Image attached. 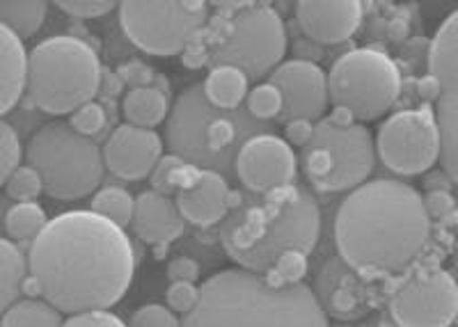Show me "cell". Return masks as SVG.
<instances>
[{"mask_svg":"<svg viewBox=\"0 0 458 327\" xmlns=\"http://www.w3.org/2000/svg\"><path fill=\"white\" fill-rule=\"evenodd\" d=\"M136 252L124 229L92 211L48 220L28 249V277L57 312L110 309L129 291Z\"/></svg>","mask_w":458,"mask_h":327,"instance_id":"1","label":"cell"},{"mask_svg":"<svg viewBox=\"0 0 458 327\" xmlns=\"http://www.w3.org/2000/svg\"><path fill=\"white\" fill-rule=\"evenodd\" d=\"M431 218L422 195L399 179H374L339 204L335 240L339 259L360 272L396 275L422 255Z\"/></svg>","mask_w":458,"mask_h":327,"instance_id":"2","label":"cell"},{"mask_svg":"<svg viewBox=\"0 0 458 327\" xmlns=\"http://www.w3.org/2000/svg\"><path fill=\"white\" fill-rule=\"evenodd\" d=\"M255 195V192H252ZM321 234V211L308 188L284 186L245 197L220 220V243L239 268L266 275L289 252L310 255Z\"/></svg>","mask_w":458,"mask_h":327,"instance_id":"3","label":"cell"},{"mask_svg":"<svg viewBox=\"0 0 458 327\" xmlns=\"http://www.w3.org/2000/svg\"><path fill=\"white\" fill-rule=\"evenodd\" d=\"M182 327H328L310 286L276 284L259 272L232 268L199 286L198 305Z\"/></svg>","mask_w":458,"mask_h":327,"instance_id":"4","label":"cell"},{"mask_svg":"<svg viewBox=\"0 0 458 327\" xmlns=\"http://www.w3.org/2000/svg\"><path fill=\"white\" fill-rule=\"evenodd\" d=\"M268 133V124L257 122L245 108L223 110L208 104L202 83L188 85L167 114L165 145L198 170L234 179V161L250 138Z\"/></svg>","mask_w":458,"mask_h":327,"instance_id":"5","label":"cell"},{"mask_svg":"<svg viewBox=\"0 0 458 327\" xmlns=\"http://www.w3.org/2000/svg\"><path fill=\"white\" fill-rule=\"evenodd\" d=\"M99 53L81 37L55 35L28 53L26 96L47 114H72L99 96Z\"/></svg>","mask_w":458,"mask_h":327,"instance_id":"6","label":"cell"},{"mask_svg":"<svg viewBox=\"0 0 458 327\" xmlns=\"http://www.w3.org/2000/svg\"><path fill=\"white\" fill-rule=\"evenodd\" d=\"M26 161L42 177L44 192L60 202L89 197L104 181L101 149L67 122L39 126L26 145Z\"/></svg>","mask_w":458,"mask_h":327,"instance_id":"7","label":"cell"},{"mask_svg":"<svg viewBox=\"0 0 458 327\" xmlns=\"http://www.w3.org/2000/svg\"><path fill=\"white\" fill-rule=\"evenodd\" d=\"M298 165L317 190H353L374 172V136L365 124L337 126L326 117L314 124L308 145L301 147Z\"/></svg>","mask_w":458,"mask_h":327,"instance_id":"8","label":"cell"},{"mask_svg":"<svg viewBox=\"0 0 458 327\" xmlns=\"http://www.w3.org/2000/svg\"><path fill=\"white\" fill-rule=\"evenodd\" d=\"M286 53V28L271 5L245 3L229 14L220 37L208 46V63L227 64L250 80L271 73Z\"/></svg>","mask_w":458,"mask_h":327,"instance_id":"9","label":"cell"},{"mask_svg":"<svg viewBox=\"0 0 458 327\" xmlns=\"http://www.w3.org/2000/svg\"><path fill=\"white\" fill-rule=\"evenodd\" d=\"M401 73L387 53L353 48L344 53L328 73V99L346 108L358 124L374 122L399 99Z\"/></svg>","mask_w":458,"mask_h":327,"instance_id":"10","label":"cell"},{"mask_svg":"<svg viewBox=\"0 0 458 327\" xmlns=\"http://www.w3.org/2000/svg\"><path fill=\"white\" fill-rule=\"evenodd\" d=\"M117 10L122 30L131 42L140 51L161 57L183 53L208 19V5L202 0L122 3Z\"/></svg>","mask_w":458,"mask_h":327,"instance_id":"11","label":"cell"},{"mask_svg":"<svg viewBox=\"0 0 458 327\" xmlns=\"http://www.w3.org/2000/svg\"><path fill=\"white\" fill-rule=\"evenodd\" d=\"M428 76L436 83V110L440 154L437 161L452 181L458 177V14H449L428 48Z\"/></svg>","mask_w":458,"mask_h":327,"instance_id":"12","label":"cell"},{"mask_svg":"<svg viewBox=\"0 0 458 327\" xmlns=\"http://www.w3.org/2000/svg\"><path fill=\"white\" fill-rule=\"evenodd\" d=\"M374 147L376 156L396 174L415 177L428 172L440 154L433 110L422 105L394 113L378 129Z\"/></svg>","mask_w":458,"mask_h":327,"instance_id":"13","label":"cell"},{"mask_svg":"<svg viewBox=\"0 0 458 327\" xmlns=\"http://www.w3.org/2000/svg\"><path fill=\"white\" fill-rule=\"evenodd\" d=\"M399 327H452L458 312L456 281L443 268L408 277L390 302Z\"/></svg>","mask_w":458,"mask_h":327,"instance_id":"14","label":"cell"},{"mask_svg":"<svg viewBox=\"0 0 458 327\" xmlns=\"http://www.w3.org/2000/svg\"><path fill=\"white\" fill-rule=\"evenodd\" d=\"M234 177L255 195L292 186L298 177V156L284 138L261 133L236 154Z\"/></svg>","mask_w":458,"mask_h":327,"instance_id":"15","label":"cell"},{"mask_svg":"<svg viewBox=\"0 0 458 327\" xmlns=\"http://www.w3.org/2000/svg\"><path fill=\"white\" fill-rule=\"evenodd\" d=\"M268 83L282 94V122H317L328 108V73L317 63L286 60L271 71Z\"/></svg>","mask_w":458,"mask_h":327,"instance_id":"16","label":"cell"},{"mask_svg":"<svg viewBox=\"0 0 458 327\" xmlns=\"http://www.w3.org/2000/svg\"><path fill=\"white\" fill-rule=\"evenodd\" d=\"M106 170L126 181L147 179L163 158V138L154 129L122 124L110 133L104 149Z\"/></svg>","mask_w":458,"mask_h":327,"instance_id":"17","label":"cell"},{"mask_svg":"<svg viewBox=\"0 0 458 327\" xmlns=\"http://www.w3.org/2000/svg\"><path fill=\"white\" fill-rule=\"evenodd\" d=\"M362 3L358 0H302L296 5V21L302 35L317 44H342L349 42L362 23Z\"/></svg>","mask_w":458,"mask_h":327,"instance_id":"18","label":"cell"},{"mask_svg":"<svg viewBox=\"0 0 458 327\" xmlns=\"http://www.w3.org/2000/svg\"><path fill=\"white\" fill-rule=\"evenodd\" d=\"M229 192L227 179L199 170L193 181L174 195V204L186 222L211 227L229 214Z\"/></svg>","mask_w":458,"mask_h":327,"instance_id":"19","label":"cell"},{"mask_svg":"<svg viewBox=\"0 0 458 327\" xmlns=\"http://www.w3.org/2000/svg\"><path fill=\"white\" fill-rule=\"evenodd\" d=\"M186 220L179 214L174 197H167L157 190H145L136 197L131 229L140 240L149 245H167L179 239Z\"/></svg>","mask_w":458,"mask_h":327,"instance_id":"20","label":"cell"},{"mask_svg":"<svg viewBox=\"0 0 458 327\" xmlns=\"http://www.w3.org/2000/svg\"><path fill=\"white\" fill-rule=\"evenodd\" d=\"M317 291L314 296L323 312H330L337 318H355L362 314V305H365L362 284L358 280V272L346 261L333 259L326 264L317 280Z\"/></svg>","mask_w":458,"mask_h":327,"instance_id":"21","label":"cell"},{"mask_svg":"<svg viewBox=\"0 0 458 327\" xmlns=\"http://www.w3.org/2000/svg\"><path fill=\"white\" fill-rule=\"evenodd\" d=\"M28 51L14 32L0 26V120L16 108L26 94Z\"/></svg>","mask_w":458,"mask_h":327,"instance_id":"22","label":"cell"},{"mask_svg":"<svg viewBox=\"0 0 458 327\" xmlns=\"http://www.w3.org/2000/svg\"><path fill=\"white\" fill-rule=\"evenodd\" d=\"M170 94H163L157 88H133L126 89L122 96V114L126 124L154 129L163 124L170 114Z\"/></svg>","mask_w":458,"mask_h":327,"instance_id":"23","label":"cell"},{"mask_svg":"<svg viewBox=\"0 0 458 327\" xmlns=\"http://www.w3.org/2000/svg\"><path fill=\"white\" fill-rule=\"evenodd\" d=\"M202 89L208 104H214L216 108L236 110L241 108V104L248 96L250 79L236 67L216 64V67H211L207 80L202 83Z\"/></svg>","mask_w":458,"mask_h":327,"instance_id":"24","label":"cell"},{"mask_svg":"<svg viewBox=\"0 0 458 327\" xmlns=\"http://www.w3.org/2000/svg\"><path fill=\"white\" fill-rule=\"evenodd\" d=\"M28 255L10 239H0V314H5L26 289Z\"/></svg>","mask_w":458,"mask_h":327,"instance_id":"25","label":"cell"},{"mask_svg":"<svg viewBox=\"0 0 458 327\" xmlns=\"http://www.w3.org/2000/svg\"><path fill=\"white\" fill-rule=\"evenodd\" d=\"M47 16L44 0H0V26L14 32L21 42L42 30Z\"/></svg>","mask_w":458,"mask_h":327,"instance_id":"26","label":"cell"},{"mask_svg":"<svg viewBox=\"0 0 458 327\" xmlns=\"http://www.w3.org/2000/svg\"><path fill=\"white\" fill-rule=\"evenodd\" d=\"M63 312H57L51 302L16 300L3 314V327H63Z\"/></svg>","mask_w":458,"mask_h":327,"instance_id":"27","label":"cell"},{"mask_svg":"<svg viewBox=\"0 0 458 327\" xmlns=\"http://www.w3.org/2000/svg\"><path fill=\"white\" fill-rule=\"evenodd\" d=\"M48 224L47 211L37 202H19L7 211L5 229L10 240H32L42 234Z\"/></svg>","mask_w":458,"mask_h":327,"instance_id":"28","label":"cell"},{"mask_svg":"<svg viewBox=\"0 0 458 327\" xmlns=\"http://www.w3.org/2000/svg\"><path fill=\"white\" fill-rule=\"evenodd\" d=\"M133 206H136V197H131L129 190L120 186H106L99 192H94L89 211L124 229L133 218Z\"/></svg>","mask_w":458,"mask_h":327,"instance_id":"29","label":"cell"},{"mask_svg":"<svg viewBox=\"0 0 458 327\" xmlns=\"http://www.w3.org/2000/svg\"><path fill=\"white\" fill-rule=\"evenodd\" d=\"M198 172V167L188 165L179 156H172V154L170 156H163L149 174L151 190L167 195V197H174L182 188H186L188 183L193 181Z\"/></svg>","mask_w":458,"mask_h":327,"instance_id":"30","label":"cell"},{"mask_svg":"<svg viewBox=\"0 0 458 327\" xmlns=\"http://www.w3.org/2000/svg\"><path fill=\"white\" fill-rule=\"evenodd\" d=\"M243 104L248 114H252L257 122H264V124L277 120L282 114V94L271 83H259L248 89Z\"/></svg>","mask_w":458,"mask_h":327,"instance_id":"31","label":"cell"},{"mask_svg":"<svg viewBox=\"0 0 458 327\" xmlns=\"http://www.w3.org/2000/svg\"><path fill=\"white\" fill-rule=\"evenodd\" d=\"M67 124L83 138L94 140L108 126V108H106V104H101L97 99L88 101V104H83L81 108H76L69 114Z\"/></svg>","mask_w":458,"mask_h":327,"instance_id":"32","label":"cell"},{"mask_svg":"<svg viewBox=\"0 0 458 327\" xmlns=\"http://www.w3.org/2000/svg\"><path fill=\"white\" fill-rule=\"evenodd\" d=\"M3 188H5L7 197L14 199V204L37 202V197L44 192L42 177H39L35 167H30L28 163L26 165L16 167Z\"/></svg>","mask_w":458,"mask_h":327,"instance_id":"33","label":"cell"},{"mask_svg":"<svg viewBox=\"0 0 458 327\" xmlns=\"http://www.w3.org/2000/svg\"><path fill=\"white\" fill-rule=\"evenodd\" d=\"M23 145L10 122L0 120V188L5 186L12 172L21 165Z\"/></svg>","mask_w":458,"mask_h":327,"instance_id":"34","label":"cell"},{"mask_svg":"<svg viewBox=\"0 0 458 327\" xmlns=\"http://www.w3.org/2000/svg\"><path fill=\"white\" fill-rule=\"evenodd\" d=\"M305 272H308V255L289 252L277 259V264L273 265L271 272H266V277L276 284H301Z\"/></svg>","mask_w":458,"mask_h":327,"instance_id":"35","label":"cell"},{"mask_svg":"<svg viewBox=\"0 0 458 327\" xmlns=\"http://www.w3.org/2000/svg\"><path fill=\"white\" fill-rule=\"evenodd\" d=\"M129 327H182V321L167 306L145 305L131 316Z\"/></svg>","mask_w":458,"mask_h":327,"instance_id":"36","label":"cell"},{"mask_svg":"<svg viewBox=\"0 0 458 327\" xmlns=\"http://www.w3.org/2000/svg\"><path fill=\"white\" fill-rule=\"evenodd\" d=\"M57 10H63L73 19H101L117 10V5L110 0H64V3H57Z\"/></svg>","mask_w":458,"mask_h":327,"instance_id":"37","label":"cell"},{"mask_svg":"<svg viewBox=\"0 0 458 327\" xmlns=\"http://www.w3.org/2000/svg\"><path fill=\"white\" fill-rule=\"evenodd\" d=\"M167 309L174 314H188L198 305L199 300V286L193 281H172L167 289Z\"/></svg>","mask_w":458,"mask_h":327,"instance_id":"38","label":"cell"},{"mask_svg":"<svg viewBox=\"0 0 458 327\" xmlns=\"http://www.w3.org/2000/svg\"><path fill=\"white\" fill-rule=\"evenodd\" d=\"M114 71H117V76L122 79V83L129 85V89L151 88V85H154V79H157V71H154L149 64L140 63V60H126V63H122Z\"/></svg>","mask_w":458,"mask_h":327,"instance_id":"39","label":"cell"},{"mask_svg":"<svg viewBox=\"0 0 458 327\" xmlns=\"http://www.w3.org/2000/svg\"><path fill=\"white\" fill-rule=\"evenodd\" d=\"M63 327H129L120 316L110 314L108 309H94V312L72 314L64 318Z\"/></svg>","mask_w":458,"mask_h":327,"instance_id":"40","label":"cell"},{"mask_svg":"<svg viewBox=\"0 0 458 327\" xmlns=\"http://www.w3.org/2000/svg\"><path fill=\"white\" fill-rule=\"evenodd\" d=\"M167 277L172 281H193L195 284V280L199 277L198 261L191 259V256H177L167 265Z\"/></svg>","mask_w":458,"mask_h":327,"instance_id":"41","label":"cell"},{"mask_svg":"<svg viewBox=\"0 0 458 327\" xmlns=\"http://www.w3.org/2000/svg\"><path fill=\"white\" fill-rule=\"evenodd\" d=\"M314 133V122L293 120L286 122V145L305 147Z\"/></svg>","mask_w":458,"mask_h":327,"instance_id":"42","label":"cell"},{"mask_svg":"<svg viewBox=\"0 0 458 327\" xmlns=\"http://www.w3.org/2000/svg\"><path fill=\"white\" fill-rule=\"evenodd\" d=\"M424 199V206H427L428 218H436V215H445L447 211L454 208V199L449 197L447 190H433L431 195H427Z\"/></svg>","mask_w":458,"mask_h":327,"instance_id":"43","label":"cell"},{"mask_svg":"<svg viewBox=\"0 0 458 327\" xmlns=\"http://www.w3.org/2000/svg\"><path fill=\"white\" fill-rule=\"evenodd\" d=\"M126 85L122 83V79L117 76V71H104L101 73V83H99V94L104 96V101L114 99L124 92Z\"/></svg>","mask_w":458,"mask_h":327,"instance_id":"44","label":"cell"},{"mask_svg":"<svg viewBox=\"0 0 458 327\" xmlns=\"http://www.w3.org/2000/svg\"><path fill=\"white\" fill-rule=\"evenodd\" d=\"M296 60H305V63H317L321 57V44L312 42L310 37L302 35L296 44Z\"/></svg>","mask_w":458,"mask_h":327,"instance_id":"45","label":"cell"},{"mask_svg":"<svg viewBox=\"0 0 458 327\" xmlns=\"http://www.w3.org/2000/svg\"><path fill=\"white\" fill-rule=\"evenodd\" d=\"M436 83H433L431 76H427L424 80H420V96H422L424 101H436Z\"/></svg>","mask_w":458,"mask_h":327,"instance_id":"46","label":"cell"}]
</instances>
